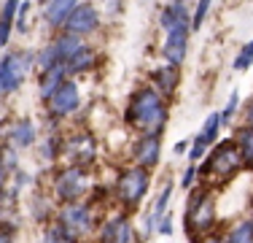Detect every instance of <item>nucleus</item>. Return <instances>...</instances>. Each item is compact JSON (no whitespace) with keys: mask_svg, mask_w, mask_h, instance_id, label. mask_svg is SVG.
<instances>
[{"mask_svg":"<svg viewBox=\"0 0 253 243\" xmlns=\"http://www.w3.org/2000/svg\"><path fill=\"white\" fill-rule=\"evenodd\" d=\"M167 103L165 97L156 92L154 87H140L129 95L126 100V111H124V122L140 135H162L167 124Z\"/></svg>","mask_w":253,"mask_h":243,"instance_id":"1","label":"nucleus"},{"mask_svg":"<svg viewBox=\"0 0 253 243\" xmlns=\"http://www.w3.org/2000/svg\"><path fill=\"white\" fill-rule=\"evenodd\" d=\"M240 168H243V157H240V149L232 138V141L215 143L213 154L200 165V176L213 181V184H226L240 173Z\"/></svg>","mask_w":253,"mask_h":243,"instance_id":"2","label":"nucleus"},{"mask_svg":"<svg viewBox=\"0 0 253 243\" xmlns=\"http://www.w3.org/2000/svg\"><path fill=\"white\" fill-rule=\"evenodd\" d=\"M215 224V200L208 189L194 192V197H189L186 203V233L189 241H197L200 235L210 233Z\"/></svg>","mask_w":253,"mask_h":243,"instance_id":"3","label":"nucleus"},{"mask_svg":"<svg viewBox=\"0 0 253 243\" xmlns=\"http://www.w3.org/2000/svg\"><path fill=\"white\" fill-rule=\"evenodd\" d=\"M148 184H151V176L148 168H124L116 179V197L124 208H137V205L146 200L148 194Z\"/></svg>","mask_w":253,"mask_h":243,"instance_id":"4","label":"nucleus"},{"mask_svg":"<svg viewBox=\"0 0 253 243\" xmlns=\"http://www.w3.org/2000/svg\"><path fill=\"white\" fill-rule=\"evenodd\" d=\"M35 65V54L30 52H8L0 60V95H14L22 87L27 70Z\"/></svg>","mask_w":253,"mask_h":243,"instance_id":"5","label":"nucleus"},{"mask_svg":"<svg viewBox=\"0 0 253 243\" xmlns=\"http://www.w3.org/2000/svg\"><path fill=\"white\" fill-rule=\"evenodd\" d=\"M57 222L68 230L73 238H84L92 235L94 230V211L89 203L76 200V203H62V208L57 211Z\"/></svg>","mask_w":253,"mask_h":243,"instance_id":"6","label":"nucleus"},{"mask_svg":"<svg viewBox=\"0 0 253 243\" xmlns=\"http://www.w3.org/2000/svg\"><path fill=\"white\" fill-rule=\"evenodd\" d=\"M86 192H89L86 168L70 165V168L59 170L57 179H54V194H57V200H62V203H76V200H81Z\"/></svg>","mask_w":253,"mask_h":243,"instance_id":"7","label":"nucleus"},{"mask_svg":"<svg viewBox=\"0 0 253 243\" xmlns=\"http://www.w3.org/2000/svg\"><path fill=\"white\" fill-rule=\"evenodd\" d=\"M49 114L54 119H65V117H73L78 111V106H81V92H78V84L73 78H65L62 84L57 87V92H54L49 100Z\"/></svg>","mask_w":253,"mask_h":243,"instance_id":"8","label":"nucleus"},{"mask_svg":"<svg viewBox=\"0 0 253 243\" xmlns=\"http://www.w3.org/2000/svg\"><path fill=\"white\" fill-rule=\"evenodd\" d=\"M65 33H70V35H76V38H86V35H92V33H97L100 30V14H97V8H94L92 3H78L76 5V11L68 16V22H65Z\"/></svg>","mask_w":253,"mask_h":243,"instance_id":"9","label":"nucleus"},{"mask_svg":"<svg viewBox=\"0 0 253 243\" xmlns=\"http://www.w3.org/2000/svg\"><path fill=\"white\" fill-rule=\"evenodd\" d=\"M62 149H65V157L78 168H89L97 157V143L89 132H76L73 138H68L62 143Z\"/></svg>","mask_w":253,"mask_h":243,"instance_id":"10","label":"nucleus"},{"mask_svg":"<svg viewBox=\"0 0 253 243\" xmlns=\"http://www.w3.org/2000/svg\"><path fill=\"white\" fill-rule=\"evenodd\" d=\"M189 33H191V27H178L167 33L162 54H165V60L170 65H183L186 54H189Z\"/></svg>","mask_w":253,"mask_h":243,"instance_id":"11","label":"nucleus"},{"mask_svg":"<svg viewBox=\"0 0 253 243\" xmlns=\"http://www.w3.org/2000/svg\"><path fill=\"white\" fill-rule=\"evenodd\" d=\"M100 243H135L132 222L126 216H113L100 224Z\"/></svg>","mask_w":253,"mask_h":243,"instance_id":"12","label":"nucleus"},{"mask_svg":"<svg viewBox=\"0 0 253 243\" xmlns=\"http://www.w3.org/2000/svg\"><path fill=\"white\" fill-rule=\"evenodd\" d=\"M78 3H81V0H46V8H43L46 24L54 30H62L65 22H68V16L76 11Z\"/></svg>","mask_w":253,"mask_h":243,"instance_id":"13","label":"nucleus"},{"mask_svg":"<svg viewBox=\"0 0 253 243\" xmlns=\"http://www.w3.org/2000/svg\"><path fill=\"white\" fill-rule=\"evenodd\" d=\"M162 135H143L135 146V162L140 168L151 170L156 162H159V151H162Z\"/></svg>","mask_w":253,"mask_h":243,"instance_id":"14","label":"nucleus"},{"mask_svg":"<svg viewBox=\"0 0 253 243\" xmlns=\"http://www.w3.org/2000/svg\"><path fill=\"white\" fill-rule=\"evenodd\" d=\"M178 81H180V70L178 65H159L156 70H151V84L159 95H172L178 89Z\"/></svg>","mask_w":253,"mask_h":243,"instance_id":"15","label":"nucleus"},{"mask_svg":"<svg viewBox=\"0 0 253 243\" xmlns=\"http://www.w3.org/2000/svg\"><path fill=\"white\" fill-rule=\"evenodd\" d=\"M94 65H97V52H94L89 44H81V46L73 52V57L65 60V70H68V76L86 73V70H92Z\"/></svg>","mask_w":253,"mask_h":243,"instance_id":"16","label":"nucleus"},{"mask_svg":"<svg viewBox=\"0 0 253 243\" xmlns=\"http://www.w3.org/2000/svg\"><path fill=\"white\" fill-rule=\"evenodd\" d=\"M159 22H162V27H165V33H170V30H178V27H191V14L180 0H175V3L162 8Z\"/></svg>","mask_w":253,"mask_h":243,"instance_id":"17","label":"nucleus"},{"mask_svg":"<svg viewBox=\"0 0 253 243\" xmlns=\"http://www.w3.org/2000/svg\"><path fill=\"white\" fill-rule=\"evenodd\" d=\"M68 78V70H65V62L62 65H54V68L49 70H43L38 76V95H41V100H49V97L57 92V87Z\"/></svg>","mask_w":253,"mask_h":243,"instance_id":"18","label":"nucleus"},{"mask_svg":"<svg viewBox=\"0 0 253 243\" xmlns=\"http://www.w3.org/2000/svg\"><path fill=\"white\" fill-rule=\"evenodd\" d=\"M35 135H38V132H35V124L30 119H19L16 122L14 127H11V143L16 146V149H30V146L35 143Z\"/></svg>","mask_w":253,"mask_h":243,"instance_id":"19","label":"nucleus"},{"mask_svg":"<svg viewBox=\"0 0 253 243\" xmlns=\"http://www.w3.org/2000/svg\"><path fill=\"white\" fill-rule=\"evenodd\" d=\"M234 143H237L240 149V157H243V168L253 170V127H240L237 132H234Z\"/></svg>","mask_w":253,"mask_h":243,"instance_id":"20","label":"nucleus"},{"mask_svg":"<svg viewBox=\"0 0 253 243\" xmlns=\"http://www.w3.org/2000/svg\"><path fill=\"white\" fill-rule=\"evenodd\" d=\"M170 197H172V184H165V189H162V194L156 197V203H154L151 216H146V230H148V233H151V230H156L159 219L167 214V203H170Z\"/></svg>","mask_w":253,"mask_h":243,"instance_id":"21","label":"nucleus"},{"mask_svg":"<svg viewBox=\"0 0 253 243\" xmlns=\"http://www.w3.org/2000/svg\"><path fill=\"white\" fill-rule=\"evenodd\" d=\"M224 243H253V219H243L224 235Z\"/></svg>","mask_w":253,"mask_h":243,"instance_id":"22","label":"nucleus"},{"mask_svg":"<svg viewBox=\"0 0 253 243\" xmlns=\"http://www.w3.org/2000/svg\"><path fill=\"white\" fill-rule=\"evenodd\" d=\"M51 44H54V49H57L59 60L65 62V60H70V57H73V52H76V49L84 44V41H81V38H76V35H70V33H65V30H62V35H57V38H54Z\"/></svg>","mask_w":253,"mask_h":243,"instance_id":"23","label":"nucleus"},{"mask_svg":"<svg viewBox=\"0 0 253 243\" xmlns=\"http://www.w3.org/2000/svg\"><path fill=\"white\" fill-rule=\"evenodd\" d=\"M41 243H78V238H73L59 222H51V224H46Z\"/></svg>","mask_w":253,"mask_h":243,"instance_id":"24","label":"nucleus"},{"mask_svg":"<svg viewBox=\"0 0 253 243\" xmlns=\"http://www.w3.org/2000/svg\"><path fill=\"white\" fill-rule=\"evenodd\" d=\"M54 65H62V60H59V54H57V49H54V44H46L38 54H35V68L43 73V70L54 68Z\"/></svg>","mask_w":253,"mask_h":243,"instance_id":"25","label":"nucleus"},{"mask_svg":"<svg viewBox=\"0 0 253 243\" xmlns=\"http://www.w3.org/2000/svg\"><path fill=\"white\" fill-rule=\"evenodd\" d=\"M218 130H221V114H218V111H213V114H210L208 119H205V124H202V132H200V138H202V141L210 146V143L215 141V138H218Z\"/></svg>","mask_w":253,"mask_h":243,"instance_id":"26","label":"nucleus"},{"mask_svg":"<svg viewBox=\"0 0 253 243\" xmlns=\"http://www.w3.org/2000/svg\"><path fill=\"white\" fill-rule=\"evenodd\" d=\"M251 65H253V38H251L243 49H240V54L234 57V65H232V68L243 73V70H248Z\"/></svg>","mask_w":253,"mask_h":243,"instance_id":"27","label":"nucleus"},{"mask_svg":"<svg viewBox=\"0 0 253 243\" xmlns=\"http://www.w3.org/2000/svg\"><path fill=\"white\" fill-rule=\"evenodd\" d=\"M213 5V0H197V8H194V16H191V30H200L205 19H208V11Z\"/></svg>","mask_w":253,"mask_h":243,"instance_id":"28","label":"nucleus"},{"mask_svg":"<svg viewBox=\"0 0 253 243\" xmlns=\"http://www.w3.org/2000/svg\"><path fill=\"white\" fill-rule=\"evenodd\" d=\"M19 3H22V0H5L3 11H0V24H8V27H14L16 11H19Z\"/></svg>","mask_w":253,"mask_h":243,"instance_id":"29","label":"nucleus"},{"mask_svg":"<svg viewBox=\"0 0 253 243\" xmlns=\"http://www.w3.org/2000/svg\"><path fill=\"white\" fill-rule=\"evenodd\" d=\"M57 154H62V141H59L57 135H51L49 141H46L43 146H41V157L51 162V160H54V157H57Z\"/></svg>","mask_w":253,"mask_h":243,"instance_id":"30","label":"nucleus"},{"mask_svg":"<svg viewBox=\"0 0 253 243\" xmlns=\"http://www.w3.org/2000/svg\"><path fill=\"white\" fill-rule=\"evenodd\" d=\"M237 108H240V92L234 89V92L229 95L224 111H221V124H224V122H232V119H234V114H237Z\"/></svg>","mask_w":253,"mask_h":243,"instance_id":"31","label":"nucleus"},{"mask_svg":"<svg viewBox=\"0 0 253 243\" xmlns=\"http://www.w3.org/2000/svg\"><path fill=\"white\" fill-rule=\"evenodd\" d=\"M197 179H200V168H197V162H191V165L183 170V179H180V186H183V189H191Z\"/></svg>","mask_w":253,"mask_h":243,"instance_id":"32","label":"nucleus"},{"mask_svg":"<svg viewBox=\"0 0 253 243\" xmlns=\"http://www.w3.org/2000/svg\"><path fill=\"white\" fill-rule=\"evenodd\" d=\"M27 14H30V3H27V0H22L19 11H16V22H14L19 33H25V30H27Z\"/></svg>","mask_w":253,"mask_h":243,"instance_id":"33","label":"nucleus"},{"mask_svg":"<svg viewBox=\"0 0 253 243\" xmlns=\"http://www.w3.org/2000/svg\"><path fill=\"white\" fill-rule=\"evenodd\" d=\"M205 149H208V143L202 141L200 135L194 138V143H191V151H189V162H200L205 157Z\"/></svg>","mask_w":253,"mask_h":243,"instance_id":"34","label":"nucleus"},{"mask_svg":"<svg viewBox=\"0 0 253 243\" xmlns=\"http://www.w3.org/2000/svg\"><path fill=\"white\" fill-rule=\"evenodd\" d=\"M156 230H159L162 235H170L172 233V219H170V214H165L159 219V224H156Z\"/></svg>","mask_w":253,"mask_h":243,"instance_id":"35","label":"nucleus"},{"mask_svg":"<svg viewBox=\"0 0 253 243\" xmlns=\"http://www.w3.org/2000/svg\"><path fill=\"white\" fill-rule=\"evenodd\" d=\"M194 243H224V235H215V233H205L200 235Z\"/></svg>","mask_w":253,"mask_h":243,"instance_id":"36","label":"nucleus"},{"mask_svg":"<svg viewBox=\"0 0 253 243\" xmlns=\"http://www.w3.org/2000/svg\"><path fill=\"white\" fill-rule=\"evenodd\" d=\"M11 233H14V227H8V224H0V243H14Z\"/></svg>","mask_w":253,"mask_h":243,"instance_id":"37","label":"nucleus"},{"mask_svg":"<svg viewBox=\"0 0 253 243\" xmlns=\"http://www.w3.org/2000/svg\"><path fill=\"white\" fill-rule=\"evenodd\" d=\"M245 119H248V127H253V97L248 100V108H245Z\"/></svg>","mask_w":253,"mask_h":243,"instance_id":"38","label":"nucleus"},{"mask_svg":"<svg viewBox=\"0 0 253 243\" xmlns=\"http://www.w3.org/2000/svg\"><path fill=\"white\" fill-rule=\"evenodd\" d=\"M5 181H8V170H5V165L0 162V189L5 186Z\"/></svg>","mask_w":253,"mask_h":243,"instance_id":"39","label":"nucleus"},{"mask_svg":"<svg viewBox=\"0 0 253 243\" xmlns=\"http://www.w3.org/2000/svg\"><path fill=\"white\" fill-rule=\"evenodd\" d=\"M186 151V141H180V143H175V154H183Z\"/></svg>","mask_w":253,"mask_h":243,"instance_id":"40","label":"nucleus"},{"mask_svg":"<svg viewBox=\"0 0 253 243\" xmlns=\"http://www.w3.org/2000/svg\"><path fill=\"white\" fill-rule=\"evenodd\" d=\"M0 49H3V41H0Z\"/></svg>","mask_w":253,"mask_h":243,"instance_id":"41","label":"nucleus"}]
</instances>
